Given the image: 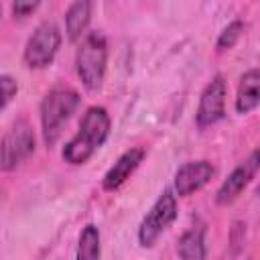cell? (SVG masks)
I'll return each mask as SVG.
<instances>
[{
	"instance_id": "obj_1",
	"label": "cell",
	"mask_w": 260,
	"mask_h": 260,
	"mask_svg": "<svg viewBox=\"0 0 260 260\" xmlns=\"http://www.w3.org/2000/svg\"><path fill=\"white\" fill-rule=\"evenodd\" d=\"M108 134H110V116H108L106 108L91 106L83 114L79 130L63 148L65 162H69V165L87 162L93 156V152L106 142Z\"/></svg>"
},
{
	"instance_id": "obj_2",
	"label": "cell",
	"mask_w": 260,
	"mask_h": 260,
	"mask_svg": "<svg viewBox=\"0 0 260 260\" xmlns=\"http://www.w3.org/2000/svg\"><path fill=\"white\" fill-rule=\"evenodd\" d=\"M77 106H79V93L69 87H55L45 95V100L41 102V126H43L45 142L49 146L55 144L63 126L69 122Z\"/></svg>"
},
{
	"instance_id": "obj_3",
	"label": "cell",
	"mask_w": 260,
	"mask_h": 260,
	"mask_svg": "<svg viewBox=\"0 0 260 260\" xmlns=\"http://www.w3.org/2000/svg\"><path fill=\"white\" fill-rule=\"evenodd\" d=\"M106 63H108L106 37L98 30L87 32L79 45L75 65H77V75H79L81 83L89 91H95L102 87V81L106 75Z\"/></svg>"
},
{
	"instance_id": "obj_4",
	"label": "cell",
	"mask_w": 260,
	"mask_h": 260,
	"mask_svg": "<svg viewBox=\"0 0 260 260\" xmlns=\"http://www.w3.org/2000/svg\"><path fill=\"white\" fill-rule=\"evenodd\" d=\"M177 219V195L171 189H165L150 211L144 215L138 228V242L142 248L154 246V242L160 238V234Z\"/></svg>"
},
{
	"instance_id": "obj_5",
	"label": "cell",
	"mask_w": 260,
	"mask_h": 260,
	"mask_svg": "<svg viewBox=\"0 0 260 260\" xmlns=\"http://www.w3.org/2000/svg\"><path fill=\"white\" fill-rule=\"evenodd\" d=\"M35 152V132L26 120H18L10 126L0 142V169L14 171Z\"/></svg>"
},
{
	"instance_id": "obj_6",
	"label": "cell",
	"mask_w": 260,
	"mask_h": 260,
	"mask_svg": "<svg viewBox=\"0 0 260 260\" xmlns=\"http://www.w3.org/2000/svg\"><path fill=\"white\" fill-rule=\"evenodd\" d=\"M61 47V32L53 22H43L26 41L22 59L30 69H43L51 65Z\"/></svg>"
},
{
	"instance_id": "obj_7",
	"label": "cell",
	"mask_w": 260,
	"mask_h": 260,
	"mask_svg": "<svg viewBox=\"0 0 260 260\" xmlns=\"http://www.w3.org/2000/svg\"><path fill=\"white\" fill-rule=\"evenodd\" d=\"M225 95H228V83L223 75H215L203 89L197 106V126L207 128L217 124L225 116Z\"/></svg>"
},
{
	"instance_id": "obj_8",
	"label": "cell",
	"mask_w": 260,
	"mask_h": 260,
	"mask_svg": "<svg viewBox=\"0 0 260 260\" xmlns=\"http://www.w3.org/2000/svg\"><path fill=\"white\" fill-rule=\"evenodd\" d=\"M258 171V150H252L250 158L240 162L232 173L230 177L221 183V187L217 189V195H215V201L219 205H230L232 201H236L240 197V193L248 187V183L254 179Z\"/></svg>"
},
{
	"instance_id": "obj_9",
	"label": "cell",
	"mask_w": 260,
	"mask_h": 260,
	"mask_svg": "<svg viewBox=\"0 0 260 260\" xmlns=\"http://www.w3.org/2000/svg\"><path fill=\"white\" fill-rule=\"evenodd\" d=\"M215 175V169L209 160H191L179 167L175 173V193L179 197H187L201 187H205L211 177Z\"/></svg>"
},
{
	"instance_id": "obj_10",
	"label": "cell",
	"mask_w": 260,
	"mask_h": 260,
	"mask_svg": "<svg viewBox=\"0 0 260 260\" xmlns=\"http://www.w3.org/2000/svg\"><path fill=\"white\" fill-rule=\"evenodd\" d=\"M142 158H144V148L136 146V148L126 150V152L110 167V171L104 175V179H102L104 191H116V189H120V187L130 179V175L138 169V165L142 162Z\"/></svg>"
},
{
	"instance_id": "obj_11",
	"label": "cell",
	"mask_w": 260,
	"mask_h": 260,
	"mask_svg": "<svg viewBox=\"0 0 260 260\" xmlns=\"http://www.w3.org/2000/svg\"><path fill=\"white\" fill-rule=\"evenodd\" d=\"M260 71L250 69L242 75L240 85H238V95H236V110L238 114H250L258 102H260Z\"/></svg>"
},
{
	"instance_id": "obj_12",
	"label": "cell",
	"mask_w": 260,
	"mask_h": 260,
	"mask_svg": "<svg viewBox=\"0 0 260 260\" xmlns=\"http://www.w3.org/2000/svg\"><path fill=\"white\" fill-rule=\"evenodd\" d=\"M89 18H91V2L79 0V2H73L67 8V12H65V32H67V39L71 43H77L85 35Z\"/></svg>"
},
{
	"instance_id": "obj_13",
	"label": "cell",
	"mask_w": 260,
	"mask_h": 260,
	"mask_svg": "<svg viewBox=\"0 0 260 260\" xmlns=\"http://www.w3.org/2000/svg\"><path fill=\"white\" fill-rule=\"evenodd\" d=\"M181 260H205V230L199 225L189 228L179 238Z\"/></svg>"
},
{
	"instance_id": "obj_14",
	"label": "cell",
	"mask_w": 260,
	"mask_h": 260,
	"mask_svg": "<svg viewBox=\"0 0 260 260\" xmlns=\"http://www.w3.org/2000/svg\"><path fill=\"white\" fill-rule=\"evenodd\" d=\"M102 256V244H100V230L93 223H87L77 242L75 260H100Z\"/></svg>"
},
{
	"instance_id": "obj_15",
	"label": "cell",
	"mask_w": 260,
	"mask_h": 260,
	"mask_svg": "<svg viewBox=\"0 0 260 260\" xmlns=\"http://www.w3.org/2000/svg\"><path fill=\"white\" fill-rule=\"evenodd\" d=\"M242 32H244V22H242V20H234V22H230V24L219 32V37H217V51L232 49V47L240 41Z\"/></svg>"
},
{
	"instance_id": "obj_16",
	"label": "cell",
	"mask_w": 260,
	"mask_h": 260,
	"mask_svg": "<svg viewBox=\"0 0 260 260\" xmlns=\"http://www.w3.org/2000/svg\"><path fill=\"white\" fill-rule=\"evenodd\" d=\"M18 93V83L12 75H0V110H4Z\"/></svg>"
},
{
	"instance_id": "obj_17",
	"label": "cell",
	"mask_w": 260,
	"mask_h": 260,
	"mask_svg": "<svg viewBox=\"0 0 260 260\" xmlns=\"http://www.w3.org/2000/svg\"><path fill=\"white\" fill-rule=\"evenodd\" d=\"M37 8H39V2H14V4H12V12H14V16H18V18L28 16V14L35 12Z\"/></svg>"
}]
</instances>
